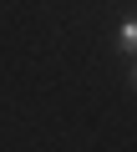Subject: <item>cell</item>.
<instances>
[{
  "label": "cell",
  "instance_id": "cell-1",
  "mask_svg": "<svg viewBox=\"0 0 137 152\" xmlns=\"http://www.w3.org/2000/svg\"><path fill=\"white\" fill-rule=\"evenodd\" d=\"M117 46H122L127 56H137V20H122V26H117Z\"/></svg>",
  "mask_w": 137,
  "mask_h": 152
},
{
  "label": "cell",
  "instance_id": "cell-2",
  "mask_svg": "<svg viewBox=\"0 0 137 152\" xmlns=\"http://www.w3.org/2000/svg\"><path fill=\"white\" fill-rule=\"evenodd\" d=\"M132 91H137V61H132Z\"/></svg>",
  "mask_w": 137,
  "mask_h": 152
}]
</instances>
